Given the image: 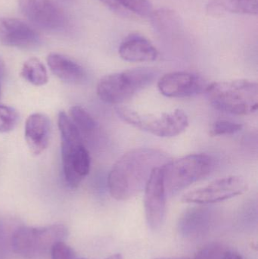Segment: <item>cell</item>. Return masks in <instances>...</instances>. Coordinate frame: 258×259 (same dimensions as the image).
Instances as JSON below:
<instances>
[{"instance_id": "22", "label": "cell", "mask_w": 258, "mask_h": 259, "mask_svg": "<svg viewBox=\"0 0 258 259\" xmlns=\"http://www.w3.org/2000/svg\"><path fill=\"white\" fill-rule=\"evenodd\" d=\"M243 128L242 124L227 120H219L215 121L209 131L211 137L233 135Z\"/></svg>"}, {"instance_id": "7", "label": "cell", "mask_w": 258, "mask_h": 259, "mask_svg": "<svg viewBox=\"0 0 258 259\" xmlns=\"http://www.w3.org/2000/svg\"><path fill=\"white\" fill-rule=\"evenodd\" d=\"M68 228L64 225H53L44 228L23 227L12 236L15 252L27 258H35L50 252L55 243L65 241Z\"/></svg>"}, {"instance_id": "26", "label": "cell", "mask_w": 258, "mask_h": 259, "mask_svg": "<svg viewBox=\"0 0 258 259\" xmlns=\"http://www.w3.org/2000/svg\"><path fill=\"white\" fill-rule=\"evenodd\" d=\"M106 259H123L122 255L121 254H115V255H111Z\"/></svg>"}, {"instance_id": "6", "label": "cell", "mask_w": 258, "mask_h": 259, "mask_svg": "<svg viewBox=\"0 0 258 259\" xmlns=\"http://www.w3.org/2000/svg\"><path fill=\"white\" fill-rule=\"evenodd\" d=\"M115 112L124 122L148 134L164 138L180 135L189 126L187 115L180 109L159 116L140 114L124 106H118Z\"/></svg>"}, {"instance_id": "23", "label": "cell", "mask_w": 258, "mask_h": 259, "mask_svg": "<svg viewBox=\"0 0 258 259\" xmlns=\"http://www.w3.org/2000/svg\"><path fill=\"white\" fill-rule=\"evenodd\" d=\"M50 252L51 259H76V253L74 249L67 245L65 241L55 243Z\"/></svg>"}, {"instance_id": "24", "label": "cell", "mask_w": 258, "mask_h": 259, "mask_svg": "<svg viewBox=\"0 0 258 259\" xmlns=\"http://www.w3.org/2000/svg\"><path fill=\"white\" fill-rule=\"evenodd\" d=\"M218 252V249L216 246H207L197 253L195 259H213Z\"/></svg>"}, {"instance_id": "8", "label": "cell", "mask_w": 258, "mask_h": 259, "mask_svg": "<svg viewBox=\"0 0 258 259\" xmlns=\"http://www.w3.org/2000/svg\"><path fill=\"white\" fill-rule=\"evenodd\" d=\"M248 188V184L243 178L231 175L188 192L182 197V202L200 205L217 203L244 194Z\"/></svg>"}, {"instance_id": "12", "label": "cell", "mask_w": 258, "mask_h": 259, "mask_svg": "<svg viewBox=\"0 0 258 259\" xmlns=\"http://www.w3.org/2000/svg\"><path fill=\"white\" fill-rule=\"evenodd\" d=\"M39 34L24 21L17 18H0V42L6 47L28 49L36 47Z\"/></svg>"}, {"instance_id": "9", "label": "cell", "mask_w": 258, "mask_h": 259, "mask_svg": "<svg viewBox=\"0 0 258 259\" xmlns=\"http://www.w3.org/2000/svg\"><path fill=\"white\" fill-rule=\"evenodd\" d=\"M18 7L30 22L48 31H59L66 25L65 12L51 0H18Z\"/></svg>"}, {"instance_id": "5", "label": "cell", "mask_w": 258, "mask_h": 259, "mask_svg": "<svg viewBox=\"0 0 258 259\" xmlns=\"http://www.w3.org/2000/svg\"><path fill=\"white\" fill-rule=\"evenodd\" d=\"M215 162L204 153L190 154L170 160L162 166L164 185L167 195L173 196L210 175Z\"/></svg>"}, {"instance_id": "10", "label": "cell", "mask_w": 258, "mask_h": 259, "mask_svg": "<svg viewBox=\"0 0 258 259\" xmlns=\"http://www.w3.org/2000/svg\"><path fill=\"white\" fill-rule=\"evenodd\" d=\"M167 193L164 185L162 167L154 169L144 189L145 219L150 229L162 228L166 217Z\"/></svg>"}, {"instance_id": "1", "label": "cell", "mask_w": 258, "mask_h": 259, "mask_svg": "<svg viewBox=\"0 0 258 259\" xmlns=\"http://www.w3.org/2000/svg\"><path fill=\"white\" fill-rule=\"evenodd\" d=\"M166 152L138 148L124 153L114 164L108 178L109 193L118 201H127L143 191L154 169L170 161Z\"/></svg>"}, {"instance_id": "15", "label": "cell", "mask_w": 258, "mask_h": 259, "mask_svg": "<svg viewBox=\"0 0 258 259\" xmlns=\"http://www.w3.org/2000/svg\"><path fill=\"white\" fill-rule=\"evenodd\" d=\"M46 61L51 72L61 80L69 83H80L86 78L83 67L63 55L51 53L47 56Z\"/></svg>"}, {"instance_id": "20", "label": "cell", "mask_w": 258, "mask_h": 259, "mask_svg": "<svg viewBox=\"0 0 258 259\" xmlns=\"http://www.w3.org/2000/svg\"><path fill=\"white\" fill-rule=\"evenodd\" d=\"M124 14L130 12L142 17H151L153 7L148 0H114Z\"/></svg>"}, {"instance_id": "13", "label": "cell", "mask_w": 258, "mask_h": 259, "mask_svg": "<svg viewBox=\"0 0 258 259\" xmlns=\"http://www.w3.org/2000/svg\"><path fill=\"white\" fill-rule=\"evenodd\" d=\"M51 134L49 118L42 113H34L28 117L25 124L26 142L30 152L40 155L48 147Z\"/></svg>"}, {"instance_id": "19", "label": "cell", "mask_w": 258, "mask_h": 259, "mask_svg": "<svg viewBox=\"0 0 258 259\" xmlns=\"http://www.w3.org/2000/svg\"><path fill=\"white\" fill-rule=\"evenodd\" d=\"M70 118L79 131L84 134H90L95 132L98 127L93 117L80 106H74L70 109Z\"/></svg>"}, {"instance_id": "4", "label": "cell", "mask_w": 258, "mask_h": 259, "mask_svg": "<svg viewBox=\"0 0 258 259\" xmlns=\"http://www.w3.org/2000/svg\"><path fill=\"white\" fill-rule=\"evenodd\" d=\"M157 74L151 68H133L109 74L98 82L97 95L107 104H121L150 86Z\"/></svg>"}, {"instance_id": "14", "label": "cell", "mask_w": 258, "mask_h": 259, "mask_svg": "<svg viewBox=\"0 0 258 259\" xmlns=\"http://www.w3.org/2000/svg\"><path fill=\"white\" fill-rule=\"evenodd\" d=\"M119 56L130 62H154L159 57V52L149 40L140 35H130L120 45Z\"/></svg>"}, {"instance_id": "11", "label": "cell", "mask_w": 258, "mask_h": 259, "mask_svg": "<svg viewBox=\"0 0 258 259\" xmlns=\"http://www.w3.org/2000/svg\"><path fill=\"white\" fill-rule=\"evenodd\" d=\"M207 82L201 76L188 71H174L161 77L159 92L169 98H186L205 93Z\"/></svg>"}, {"instance_id": "18", "label": "cell", "mask_w": 258, "mask_h": 259, "mask_svg": "<svg viewBox=\"0 0 258 259\" xmlns=\"http://www.w3.org/2000/svg\"><path fill=\"white\" fill-rule=\"evenodd\" d=\"M21 75L24 80L34 86H43L48 80L45 67L36 58H30L24 62Z\"/></svg>"}, {"instance_id": "17", "label": "cell", "mask_w": 258, "mask_h": 259, "mask_svg": "<svg viewBox=\"0 0 258 259\" xmlns=\"http://www.w3.org/2000/svg\"><path fill=\"white\" fill-rule=\"evenodd\" d=\"M206 11L212 16L226 14L257 15V0H212L206 6Z\"/></svg>"}, {"instance_id": "25", "label": "cell", "mask_w": 258, "mask_h": 259, "mask_svg": "<svg viewBox=\"0 0 258 259\" xmlns=\"http://www.w3.org/2000/svg\"><path fill=\"white\" fill-rule=\"evenodd\" d=\"M220 259H243L242 258V255L238 252H235V251H226L221 255Z\"/></svg>"}, {"instance_id": "28", "label": "cell", "mask_w": 258, "mask_h": 259, "mask_svg": "<svg viewBox=\"0 0 258 259\" xmlns=\"http://www.w3.org/2000/svg\"><path fill=\"white\" fill-rule=\"evenodd\" d=\"M67 1H68V0H67Z\"/></svg>"}, {"instance_id": "2", "label": "cell", "mask_w": 258, "mask_h": 259, "mask_svg": "<svg viewBox=\"0 0 258 259\" xmlns=\"http://www.w3.org/2000/svg\"><path fill=\"white\" fill-rule=\"evenodd\" d=\"M58 125L65 181L70 187L76 188L90 171V155L83 143L80 131L65 112H59Z\"/></svg>"}, {"instance_id": "21", "label": "cell", "mask_w": 258, "mask_h": 259, "mask_svg": "<svg viewBox=\"0 0 258 259\" xmlns=\"http://www.w3.org/2000/svg\"><path fill=\"white\" fill-rule=\"evenodd\" d=\"M19 121L18 112L10 106H0V133L13 131Z\"/></svg>"}, {"instance_id": "16", "label": "cell", "mask_w": 258, "mask_h": 259, "mask_svg": "<svg viewBox=\"0 0 258 259\" xmlns=\"http://www.w3.org/2000/svg\"><path fill=\"white\" fill-rule=\"evenodd\" d=\"M212 219L210 209L195 207L183 213L178 223V229L186 237H197L208 229Z\"/></svg>"}, {"instance_id": "3", "label": "cell", "mask_w": 258, "mask_h": 259, "mask_svg": "<svg viewBox=\"0 0 258 259\" xmlns=\"http://www.w3.org/2000/svg\"><path fill=\"white\" fill-rule=\"evenodd\" d=\"M206 95L215 109L236 115L255 113L258 107V85L250 80L214 82L208 85Z\"/></svg>"}, {"instance_id": "27", "label": "cell", "mask_w": 258, "mask_h": 259, "mask_svg": "<svg viewBox=\"0 0 258 259\" xmlns=\"http://www.w3.org/2000/svg\"><path fill=\"white\" fill-rule=\"evenodd\" d=\"M156 259H190V258H165V257H164V258H156Z\"/></svg>"}]
</instances>
